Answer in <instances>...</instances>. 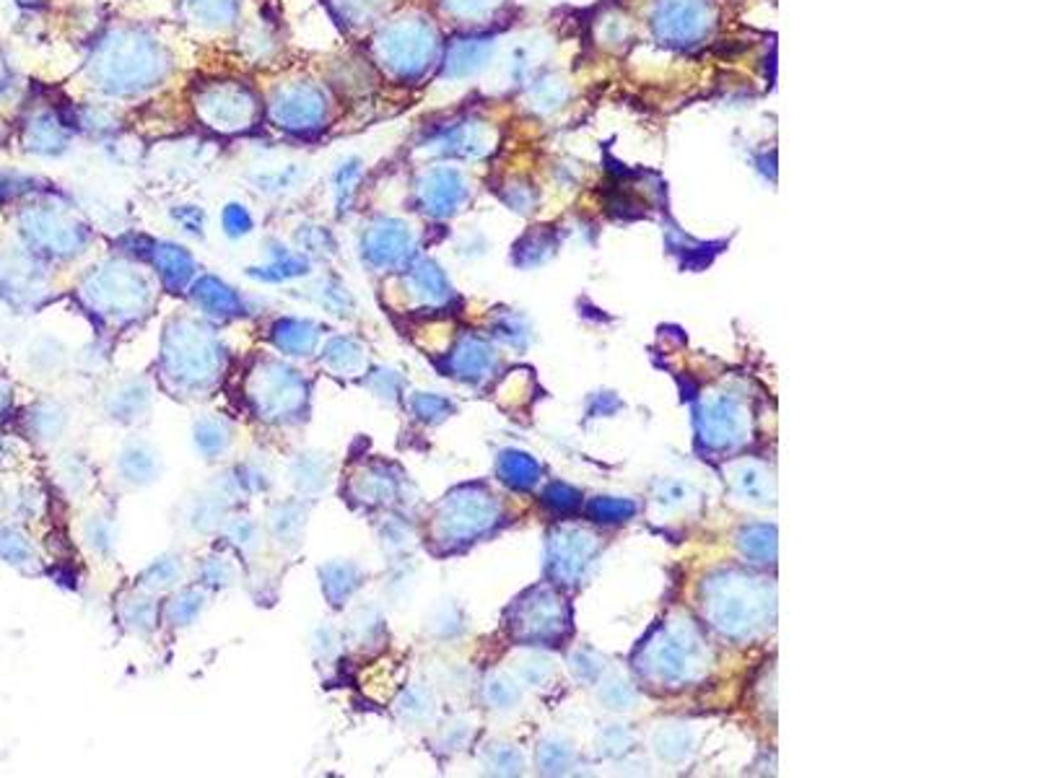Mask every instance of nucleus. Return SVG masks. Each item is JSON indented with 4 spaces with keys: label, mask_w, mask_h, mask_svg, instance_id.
<instances>
[{
    "label": "nucleus",
    "mask_w": 1038,
    "mask_h": 778,
    "mask_svg": "<svg viewBox=\"0 0 1038 778\" xmlns=\"http://www.w3.org/2000/svg\"><path fill=\"white\" fill-rule=\"evenodd\" d=\"M221 350L206 330L196 325H179L169 333L164 366L179 387H203L216 377Z\"/></svg>",
    "instance_id": "1"
},
{
    "label": "nucleus",
    "mask_w": 1038,
    "mask_h": 778,
    "mask_svg": "<svg viewBox=\"0 0 1038 778\" xmlns=\"http://www.w3.org/2000/svg\"><path fill=\"white\" fill-rule=\"evenodd\" d=\"M252 400L258 402V410L265 413V418L283 421V418L294 416L304 408L307 387H304V379L296 371L281 364H268L255 377Z\"/></svg>",
    "instance_id": "2"
},
{
    "label": "nucleus",
    "mask_w": 1038,
    "mask_h": 778,
    "mask_svg": "<svg viewBox=\"0 0 1038 778\" xmlns=\"http://www.w3.org/2000/svg\"><path fill=\"white\" fill-rule=\"evenodd\" d=\"M94 306L99 304L107 314L123 317V314H136L146 298V286L138 275L130 273H109L94 278Z\"/></svg>",
    "instance_id": "3"
},
{
    "label": "nucleus",
    "mask_w": 1038,
    "mask_h": 778,
    "mask_svg": "<svg viewBox=\"0 0 1038 778\" xmlns=\"http://www.w3.org/2000/svg\"><path fill=\"white\" fill-rule=\"evenodd\" d=\"M203 112L216 127L234 130L250 123L255 102L242 86H219L203 99Z\"/></svg>",
    "instance_id": "4"
},
{
    "label": "nucleus",
    "mask_w": 1038,
    "mask_h": 778,
    "mask_svg": "<svg viewBox=\"0 0 1038 778\" xmlns=\"http://www.w3.org/2000/svg\"><path fill=\"white\" fill-rule=\"evenodd\" d=\"M275 119L289 130H312L325 117V102L315 88H291L275 102Z\"/></svg>",
    "instance_id": "5"
},
{
    "label": "nucleus",
    "mask_w": 1038,
    "mask_h": 778,
    "mask_svg": "<svg viewBox=\"0 0 1038 778\" xmlns=\"http://www.w3.org/2000/svg\"><path fill=\"white\" fill-rule=\"evenodd\" d=\"M410 252V231L398 221H382L364 239V254L371 265L392 267Z\"/></svg>",
    "instance_id": "6"
},
{
    "label": "nucleus",
    "mask_w": 1038,
    "mask_h": 778,
    "mask_svg": "<svg viewBox=\"0 0 1038 778\" xmlns=\"http://www.w3.org/2000/svg\"><path fill=\"white\" fill-rule=\"evenodd\" d=\"M29 234H32L34 242H40L42 246H48L50 252H78L76 246L81 244V231L76 227H65L63 221H57L55 215H42V213H32L29 215Z\"/></svg>",
    "instance_id": "7"
},
{
    "label": "nucleus",
    "mask_w": 1038,
    "mask_h": 778,
    "mask_svg": "<svg viewBox=\"0 0 1038 778\" xmlns=\"http://www.w3.org/2000/svg\"><path fill=\"white\" fill-rule=\"evenodd\" d=\"M319 330L315 322L310 319H281L273 327V343L283 354L291 356H307L312 348L317 346Z\"/></svg>",
    "instance_id": "8"
},
{
    "label": "nucleus",
    "mask_w": 1038,
    "mask_h": 778,
    "mask_svg": "<svg viewBox=\"0 0 1038 778\" xmlns=\"http://www.w3.org/2000/svg\"><path fill=\"white\" fill-rule=\"evenodd\" d=\"M196 302L216 317H234L242 309V298L213 275H206L196 283Z\"/></svg>",
    "instance_id": "9"
},
{
    "label": "nucleus",
    "mask_w": 1038,
    "mask_h": 778,
    "mask_svg": "<svg viewBox=\"0 0 1038 778\" xmlns=\"http://www.w3.org/2000/svg\"><path fill=\"white\" fill-rule=\"evenodd\" d=\"M426 52V40L418 34V29H402V32H392L390 42H385V57H390L392 69L402 73H413L421 69L416 63Z\"/></svg>",
    "instance_id": "10"
},
{
    "label": "nucleus",
    "mask_w": 1038,
    "mask_h": 778,
    "mask_svg": "<svg viewBox=\"0 0 1038 778\" xmlns=\"http://www.w3.org/2000/svg\"><path fill=\"white\" fill-rule=\"evenodd\" d=\"M156 267L161 271V278L171 288H182L192 275V257L177 244H159L154 252Z\"/></svg>",
    "instance_id": "11"
},
{
    "label": "nucleus",
    "mask_w": 1038,
    "mask_h": 778,
    "mask_svg": "<svg viewBox=\"0 0 1038 778\" xmlns=\"http://www.w3.org/2000/svg\"><path fill=\"white\" fill-rule=\"evenodd\" d=\"M27 144L36 154H55L65 144V127L55 115L42 112L29 123Z\"/></svg>",
    "instance_id": "12"
},
{
    "label": "nucleus",
    "mask_w": 1038,
    "mask_h": 778,
    "mask_svg": "<svg viewBox=\"0 0 1038 778\" xmlns=\"http://www.w3.org/2000/svg\"><path fill=\"white\" fill-rule=\"evenodd\" d=\"M460 195H462L460 179L454 175H444V171H439V175L431 177L429 185L423 187V203L429 206L426 211L450 213L452 206L460 200Z\"/></svg>",
    "instance_id": "13"
},
{
    "label": "nucleus",
    "mask_w": 1038,
    "mask_h": 778,
    "mask_svg": "<svg viewBox=\"0 0 1038 778\" xmlns=\"http://www.w3.org/2000/svg\"><path fill=\"white\" fill-rule=\"evenodd\" d=\"M307 260L304 257H296L294 252H289L286 246H275V250H271V263H268L265 267H260V273H252L255 275V278H263V281H289V278H298V275H304L307 273Z\"/></svg>",
    "instance_id": "14"
},
{
    "label": "nucleus",
    "mask_w": 1038,
    "mask_h": 778,
    "mask_svg": "<svg viewBox=\"0 0 1038 778\" xmlns=\"http://www.w3.org/2000/svg\"><path fill=\"white\" fill-rule=\"evenodd\" d=\"M323 361L338 374H354L364 366V348L350 338H335L327 343Z\"/></svg>",
    "instance_id": "15"
},
{
    "label": "nucleus",
    "mask_w": 1038,
    "mask_h": 778,
    "mask_svg": "<svg viewBox=\"0 0 1038 778\" xmlns=\"http://www.w3.org/2000/svg\"><path fill=\"white\" fill-rule=\"evenodd\" d=\"M358 587V568L350 564H333L323 571V589L333 604H343Z\"/></svg>",
    "instance_id": "16"
},
{
    "label": "nucleus",
    "mask_w": 1038,
    "mask_h": 778,
    "mask_svg": "<svg viewBox=\"0 0 1038 778\" xmlns=\"http://www.w3.org/2000/svg\"><path fill=\"white\" fill-rule=\"evenodd\" d=\"M196 444L203 454H219L229 444V429L221 421H203L196 429Z\"/></svg>",
    "instance_id": "17"
},
{
    "label": "nucleus",
    "mask_w": 1038,
    "mask_h": 778,
    "mask_svg": "<svg viewBox=\"0 0 1038 778\" xmlns=\"http://www.w3.org/2000/svg\"><path fill=\"white\" fill-rule=\"evenodd\" d=\"M358 177H361V161L358 159H346L338 167V171H335V195H338V206H348L350 203V198H354V192H356V182H358Z\"/></svg>",
    "instance_id": "18"
},
{
    "label": "nucleus",
    "mask_w": 1038,
    "mask_h": 778,
    "mask_svg": "<svg viewBox=\"0 0 1038 778\" xmlns=\"http://www.w3.org/2000/svg\"><path fill=\"white\" fill-rule=\"evenodd\" d=\"M221 227L231 239L248 236L252 231V215L242 203H229L221 213Z\"/></svg>",
    "instance_id": "19"
},
{
    "label": "nucleus",
    "mask_w": 1038,
    "mask_h": 778,
    "mask_svg": "<svg viewBox=\"0 0 1038 778\" xmlns=\"http://www.w3.org/2000/svg\"><path fill=\"white\" fill-rule=\"evenodd\" d=\"M200 610H203V597H200L198 592H185L182 597H177V600L171 602L169 618H171V623L188 625L196 620Z\"/></svg>",
    "instance_id": "20"
},
{
    "label": "nucleus",
    "mask_w": 1038,
    "mask_h": 778,
    "mask_svg": "<svg viewBox=\"0 0 1038 778\" xmlns=\"http://www.w3.org/2000/svg\"><path fill=\"white\" fill-rule=\"evenodd\" d=\"M298 179H302V171H298L296 167H286L279 171H268V175L258 179V185H260V190H265V192H286L291 190V187H296Z\"/></svg>",
    "instance_id": "21"
},
{
    "label": "nucleus",
    "mask_w": 1038,
    "mask_h": 778,
    "mask_svg": "<svg viewBox=\"0 0 1038 778\" xmlns=\"http://www.w3.org/2000/svg\"><path fill=\"white\" fill-rule=\"evenodd\" d=\"M179 574H182V566H179L175 558H161L146 571V584H151V587H159V589L171 587Z\"/></svg>",
    "instance_id": "22"
},
{
    "label": "nucleus",
    "mask_w": 1038,
    "mask_h": 778,
    "mask_svg": "<svg viewBox=\"0 0 1038 778\" xmlns=\"http://www.w3.org/2000/svg\"><path fill=\"white\" fill-rule=\"evenodd\" d=\"M154 467H156V462L151 454H144L140 449H133V452H128L123 458V470L130 481H136V475H140L138 481H148V477L154 475Z\"/></svg>",
    "instance_id": "23"
},
{
    "label": "nucleus",
    "mask_w": 1038,
    "mask_h": 778,
    "mask_svg": "<svg viewBox=\"0 0 1038 778\" xmlns=\"http://www.w3.org/2000/svg\"><path fill=\"white\" fill-rule=\"evenodd\" d=\"M175 221L179 223V227H182L185 231H188V234L192 236H200L203 234V227H206V215L203 211H200V208L196 206H179L175 208Z\"/></svg>",
    "instance_id": "24"
},
{
    "label": "nucleus",
    "mask_w": 1038,
    "mask_h": 778,
    "mask_svg": "<svg viewBox=\"0 0 1038 778\" xmlns=\"http://www.w3.org/2000/svg\"><path fill=\"white\" fill-rule=\"evenodd\" d=\"M3 556L6 558H11V564H21V560L29 558V543L24 540V537L17 535V533H6L3 535Z\"/></svg>",
    "instance_id": "25"
},
{
    "label": "nucleus",
    "mask_w": 1038,
    "mask_h": 778,
    "mask_svg": "<svg viewBox=\"0 0 1038 778\" xmlns=\"http://www.w3.org/2000/svg\"><path fill=\"white\" fill-rule=\"evenodd\" d=\"M6 86H9V69H6L3 57H0V94L6 92Z\"/></svg>",
    "instance_id": "26"
}]
</instances>
